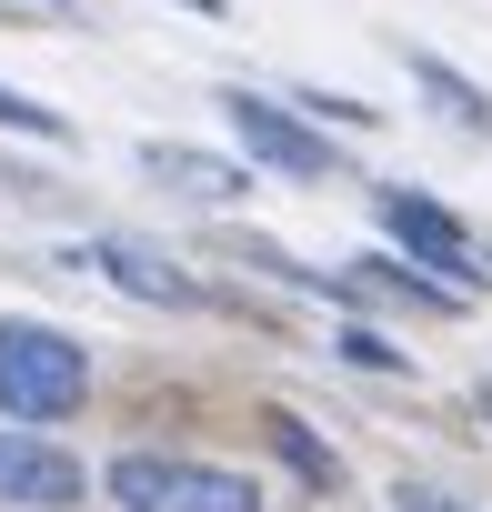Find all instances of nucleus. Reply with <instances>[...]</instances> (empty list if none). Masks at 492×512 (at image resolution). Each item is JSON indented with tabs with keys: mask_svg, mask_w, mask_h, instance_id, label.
<instances>
[{
	"mask_svg": "<svg viewBox=\"0 0 492 512\" xmlns=\"http://www.w3.org/2000/svg\"><path fill=\"white\" fill-rule=\"evenodd\" d=\"M91 392V352L61 322H0V412L11 422H61Z\"/></svg>",
	"mask_w": 492,
	"mask_h": 512,
	"instance_id": "f257e3e1",
	"label": "nucleus"
},
{
	"mask_svg": "<svg viewBox=\"0 0 492 512\" xmlns=\"http://www.w3.org/2000/svg\"><path fill=\"white\" fill-rule=\"evenodd\" d=\"M101 492L121 512H262L252 472H221V462H181V452H121L101 472Z\"/></svg>",
	"mask_w": 492,
	"mask_h": 512,
	"instance_id": "f03ea898",
	"label": "nucleus"
},
{
	"mask_svg": "<svg viewBox=\"0 0 492 512\" xmlns=\"http://www.w3.org/2000/svg\"><path fill=\"white\" fill-rule=\"evenodd\" d=\"M221 121H231L241 161H262L282 181H342V151L322 141V121H302V111H282L262 91H221Z\"/></svg>",
	"mask_w": 492,
	"mask_h": 512,
	"instance_id": "7ed1b4c3",
	"label": "nucleus"
},
{
	"mask_svg": "<svg viewBox=\"0 0 492 512\" xmlns=\"http://www.w3.org/2000/svg\"><path fill=\"white\" fill-rule=\"evenodd\" d=\"M71 272H101V282H121L131 302H161V312H211V282H191L161 241H141V231H101L91 251H71Z\"/></svg>",
	"mask_w": 492,
	"mask_h": 512,
	"instance_id": "20e7f679",
	"label": "nucleus"
},
{
	"mask_svg": "<svg viewBox=\"0 0 492 512\" xmlns=\"http://www.w3.org/2000/svg\"><path fill=\"white\" fill-rule=\"evenodd\" d=\"M382 231L402 241V262H422L432 282H452V292H462V282H482L472 231H462V221H452L432 191H402V181H392V191H382Z\"/></svg>",
	"mask_w": 492,
	"mask_h": 512,
	"instance_id": "39448f33",
	"label": "nucleus"
},
{
	"mask_svg": "<svg viewBox=\"0 0 492 512\" xmlns=\"http://www.w3.org/2000/svg\"><path fill=\"white\" fill-rule=\"evenodd\" d=\"M81 492H91V472H81L61 442H41L31 422L0 432V512H71Z\"/></svg>",
	"mask_w": 492,
	"mask_h": 512,
	"instance_id": "423d86ee",
	"label": "nucleus"
},
{
	"mask_svg": "<svg viewBox=\"0 0 492 512\" xmlns=\"http://www.w3.org/2000/svg\"><path fill=\"white\" fill-rule=\"evenodd\" d=\"M332 302H342V312H352V302H402V312H422V322H452V312H462V292L432 282L422 262H352V272H332Z\"/></svg>",
	"mask_w": 492,
	"mask_h": 512,
	"instance_id": "0eeeda50",
	"label": "nucleus"
},
{
	"mask_svg": "<svg viewBox=\"0 0 492 512\" xmlns=\"http://www.w3.org/2000/svg\"><path fill=\"white\" fill-rule=\"evenodd\" d=\"M141 171L171 181V191L201 201V211H221V201L252 191V161H211V151H181V141H141Z\"/></svg>",
	"mask_w": 492,
	"mask_h": 512,
	"instance_id": "6e6552de",
	"label": "nucleus"
},
{
	"mask_svg": "<svg viewBox=\"0 0 492 512\" xmlns=\"http://www.w3.org/2000/svg\"><path fill=\"white\" fill-rule=\"evenodd\" d=\"M412 81L432 91V111H442L452 131H482V141H492V91H482V81H462V71L432 61V51H412Z\"/></svg>",
	"mask_w": 492,
	"mask_h": 512,
	"instance_id": "1a4fd4ad",
	"label": "nucleus"
},
{
	"mask_svg": "<svg viewBox=\"0 0 492 512\" xmlns=\"http://www.w3.org/2000/svg\"><path fill=\"white\" fill-rule=\"evenodd\" d=\"M262 432H272V452H282V462H292V472H302L312 492H332V482H342V462H332V442H312V432H302L292 412H262Z\"/></svg>",
	"mask_w": 492,
	"mask_h": 512,
	"instance_id": "9d476101",
	"label": "nucleus"
},
{
	"mask_svg": "<svg viewBox=\"0 0 492 512\" xmlns=\"http://www.w3.org/2000/svg\"><path fill=\"white\" fill-rule=\"evenodd\" d=\"M342 362H362V372H412V352H392L372 322H342Z\"/></svg>",
	"mask_w": 492,
	"mask_h": 512,
	"instance_id": "9b49d317",
	"label": "nucleus"
},
{
	"mask_svg": "<svg viewBox=\"0 0 492 512\" xmlns=\"http://www.w3.org/2000/svg\"><path fill=\"white\" fill-rule=\"evenodd\" d=\"M0 131H31V141H71V121H61V111H41V101H21V91H0Z\"/></svg>",
	"mask_w": 492,
	"mask_h": 512,
	"instance_id": "f8f14e48",
	"label": "nucleus"
},
{
	"mask_svg": "<svg viewBox=\"0 0 492 512\" xmlns=\"http://www.w3.org/2000/svg\"><path fill=\"white\" fill-rule=\"evenodd\" d=\"M302 111H322V121H342V131H372V121H382V111L352 101V91H302Z\"/></svg>",
	"mask_w": 492,
	"mask_h": 512,
	"instance_id": "ddd939ff",
	"label": "nucleus"
},
{
	"mask_svg": "<svg viewBox=\"0 0 492 512\" xmlns=\"http://www.w3.org/2000/svg\"><path fill=\"white\" fill-rule=\"evenodd\" d=\"M392 512H472V502L442 492V482H392Z\"/></svg>",
	"mask_w": 492,
	"mask_h": 512,
	"instance_id": "4468645a",
	"label": "nucleus"
},
{
	"mask_svg": "<svg viewBox=\"0 0 492 512\" xmlns=\"http://www.w3.org/2000/svg\"><path fill=\"white\" fill-rule=\"evenodd\" d=\"M171 11H201V21H221V0H171Z\"/></svg>",
	"mask_w": 492,
	"mask_h": 512,
	"instance_id": "2eb2a0df",
	"label": "nucleus"
},
{
	"mask_svg": "<svg viewBox=\"0 0 492 512\" xmlns=\"http://www.w3.org/2000/svg\"><path fill=\"white\" fill-rule=\"evenodd\" d=\"M472 402H482V422H492V372H482V392H472Z\"/></svg>",
	"mask_w": 492,
	"mask_h": 512,
	"instance_id": "dca6fc26",
	"label": "nucleus"
}]
</instances>
